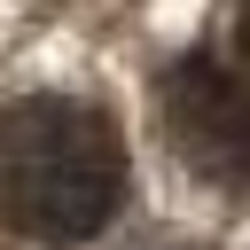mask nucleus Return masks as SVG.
I'll return each mask as SVG.
<instances>
[{
  "label": "nucleus",
  "mask_w": 250,
  "mask_h": 250,
  "mask_svg": "<svg viewBox=\"0 0 250 250\" xmlns=\"http://www.w3.org/2000/svg\"><path fill=\"white\" fill-rule=\"evenodd\" d=\"M125 141L94 102L23 94L0 109V211L39 242H94L125 211Z\"/></svg>",
  "instance_id": "obj_1"
},
{
  "label": "nucleus",
  "mask_w": 250,
  "mask_h": 250,
  "mask_svg": "<svg viewBox=\"0 0 250 250\" xmlns=\"http://www.w3.org/2000/svg\"><path fill=\"white\" fill-rule=\"evenodd\" d=\"M156 102H164V133H172L180 164L203 172L211 188L242 195L250 188V86L211 55H180L164 70Z\"/></svg>",
  "instance_id": "obj_2"
},
{
  "label": "nucleus",
  "mask_w": 250,
  "mask_h": 250,
  "mask_svg": "<svg viewBox=\"0 0 250 250\" xmlns=\"http://www.w3.org/2000/svg\"><path fill=\"white\" fill-rule=\"evenodd\" d=\"M234 55H242V70H250V8L234 16Z\"/></svg>",
  "instance_id": "obj_3"
}]
</instances>
